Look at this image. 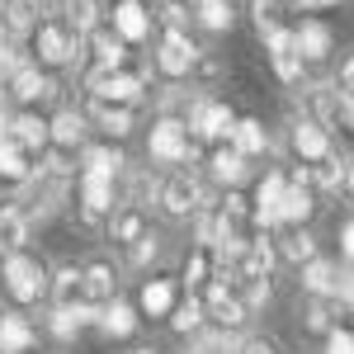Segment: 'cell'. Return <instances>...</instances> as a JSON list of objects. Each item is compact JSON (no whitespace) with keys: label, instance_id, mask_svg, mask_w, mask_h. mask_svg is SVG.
Masks as SVG:
<instances>
[{"label":"cell","instance_id":"obj_1","mask_svg":"<svg viewBox=\"0 0 354 354\" xmlns=\"http://www.w3.org/2000/svg\"><path fill=\"white\" fill-rule=\"evenodd\" d=\"M5 288H10V298L15 302H33L38 293H43V270H38V260H28V255H10L5 260Z\"/></svg>","mask_w":354,"mask_h":354},{"label":"cell","instance_id":"obj_2","mask_svg":"<svg viewBox=\"0 0 354 354\" xmlns=\"http://www.w3.org/2000/svg\"><path fill=\"white\" fill-rule=\"evenodd\" d=\"M265 43H270V62H274V76L279 81H302V57H298V43H293V28H265Z\"/></svg>","mask_w":354,"mask_h":354},{"label":"cell","instance_id":"obj_3","mask_svg":"<svg viewBox=\"0 0 354 354\" xmlns=\"http://www.w3.org/2000/svg\"><path fill=\"white\" fill-rule=\"evenodd\" d=\"M151 156L165 165H180L189 161V133L175 123V118H161L156 128H151Z\"/></svg>","mask_w":354,"mask_h":354},{"label":"cell","instance_id":"obj_4","mask_svg":"<svg viewBox=\"0 0 354 354\" xmlns=\"http://www.w3.org/2000/svg\"><path fill=\"white\" fill-rule=\"evenodd\" d=\"M90 95L95 100H104V104H133L137 95H142V81L137 76H123V71H95L90 76Z\"/></svg>","mask_w":354,"mask_h":354},{"label":"cell","instance_id":"obj_5","mask_svg":"<svg viewBox=\"0 0 354 354\" xmlns=\"http://www.w3.org/2000/svg\"><path fill=\"white\" fill-rule=\"evenodd\" d=\"M203 312H213V322H218V326H241L245 317H250L241 302H236V293H232V283H227V279H218V283L208 288Z\"/></svg>","mask_w":354,"mask_h":354},{"label":"cell","instance_id":"obj_6","mask_svg":"<svg viewBox=\"0 0 354 354\" xmlns=\"http://www.w3.org/2000/svg\"><path fill=\"white\" fill-rule=\"evenodd\" d=\"M198 198H203V189L194 185L189 175H170L161 185V208L170 213V218H185V213H194L198 208Z\"/></svg>","mask_w":354,"mask_h":354},{"label":"cell","instance_id":"obj_7","mask_svg":"<svg viewBox=\"0 0 354 354\" xmlns=\"http://www.w3.org/2000/svg\"><path fill=\"white\" fill-rule=\"evenodd\" d=\"M198 137H232V128H236V118H232V109L227 104H213V100H198L194 104V123H189Z\"/></svg>","mask_w":354,"mask_h":354},{"label":"cell","instance_id":"obj_8","mask_svg":"<svg viewBox=\"0 0 354 354\" xmlns=\"http://www.w3.org/2000/svg\"><path fill=\"white\" fill-rule=\"evenodd\" d=\"M194 57H198V48H194V43L185 38V33H180V28H170V33H165V43H161V57H156V62H161L165 76H185V71L194 66Z\"/></svg>","mask_w":354,"mask_h":354},{"label":"cell","instance_id":"obj_9","mask_svg":"<svg viewBox=\"0 0 354 354\" xmlns=\"http://www.w3.org/2000/svg\"><path fill=\"white\" fill-rule=\"evenodd\" d=\"M293 43H298L302 62H322V57L330 53V28L322 24V19H302V24L293 28Z\"/></svg>","mask_w":354,"mask_h":354},{"label":"cell","instance_id":"obj_10","mask_svg":"<svg viewBox=\"0 0 354 354\" xmlns=\"http://www.w3.org/2000/svg\"><path fill=\"white\" fill-rule=\"evenodd\" d=\"M81 203H85L90 218L109 213V208H113V180H109V175H100V170H85V175H81Z\"/></svg>","mask_w":354,"mask_h":354},{"label":"cell","instance_id":"obj_11","mask_svg":"<svg viewBox=\"0 0 354 354\" xmlns=\"http://www.w3.org/2000/svg\"><path fill=\"white\" fill-rule=\"evenodd\" d=\"M307 170H298V180L293 185H283V203H279V222H307L312 213V189H307Z\"/></svg>","mask_w":354,"mask_h":354},{"label":"cell","instance_id":"obj_12","mask_svg":"<svg viewBox=\"0 0 354 354\" xmlns=\"http://www.w3.org/2000/svg\"><path fill=\"white\" fill-rule=\"evenodd\" d=\"M113 33H118L123 43H137V38H147V33H151V19H147L142 0H123V5L113 10Z\"/></svg>","mask_w":354,"mask_h":354},{"label":"cell","instance_id":"obj_13","mask_svg":"<svg viewBox=\"0 0 354 354\" xmlns=\"http://www.w3.org/2000/svg\"><path fill=\"white\" fill-rule=\"evenodd\" d=\"M33 340H38V335L28 326V317H19V312H5V317H0V354H24Z\"/></svg>","mask_w":354,"mask_h":354},{"label":"cell","instance_id":"obj_14","mask_svg":"<svg viewBox=\"0 0 354 354\" xmlns=\"http://www.w3.org/2000/svg\"><path fill=\"white\" fill-rule=\"evenodd\" d=\"M283 175H265L260 180V189H255V222L260 227H270V222H279V203H283Z\"/></svg>","mask_w":354,"mask_h":354},{"label":"cell","instance_id":"obj_15","mask_svg":"<svg viewBox=\"0 0 354 354\" xmlns=\"http://www.w3.org/2000/svg\"><path fill=\"white\" fill-rule=\"evenodd\" d=\"M302 288L317 293V298L340 293V265H330V260H307V265H302Z\"/></svg>","mask_w":354,"mask_h":354},{"label":"cell","instance_id":"obj_16","mask_svg":"<svg viewBox=\"0 0 354 354\" xmlns=\"http://www.w3.org/2000/svg\"><path fill=\"white\" fill-rule=\"evenodd\" d=\"M232 293H236V302H241L245 312L265 307L270 302V274H236L232 279Z\"/></svg>","mask_w":354,"mask_h":354},{"label":"cell","instance_id":"obj_17","mask_svg":"<svg viewBox=\"0 0 354 354\" xmlns=\"http://www.w3.org/2000/svg\"><path fill=\"white\" fill-rule=\"evenodd\" d=\"M38 57L53 62V66H62V62L76 57V38H71L66 28H43V33H38Z\"/></svg>","mask_w":354,"mask_h":354},{"label":"cell","instance_id":"obj_18","mask_svg":"<svg viewBox=\"0 0 354 354\" xmlns=\"http://www.w3.org/2000/svg\"><path fill=\"white\" fill-rule=\"evenodd\" d=\"M293 147L302 151V161H322V156H330V137L322 123H298L293 128Z\"/></svg>","mask_w":354,"mask_h":354},{"label":"cell","instance_id":"obj_19","mask_svg":"<svg viewBox=\"0 0 354 354\" xmlns=\"http://www.w3.org/2000/svg\"><path fill=\"white\" fill-rule=\"evenodd\" d=\"M10 90L19 95V100H43V95H53V81L38 71V66H15V76H10Z\"/></svg>","mask_w":354,"mask_h":354},{"label":"cell","instance_id":"obj_20","mask_svg":"<svg viewBox=\"0 0 354 354\" xmlns=\"http://www.w3.org/2000/svg\"><path fill=\"white\" fill-rule=\"evenodd\" d=\"M48 123L43 118H33V113H19V118H10V142L15 147H24V151H33V147H43L48 142Z\"/></svg>","mask_w":354,"mask_h":354},{"label":"cell","instance_id":"obj_21","mask_svg":"<svg viewBox=\"0 0 354 354\" xmlns=\"http://www.w3.org/2000/svg\"><path fill=\"white\" fill-rule=\"evenodd\" d=\"M90 48H95V57H100V66H104V71H118V62L128 57V43H123L113 28H100V33H90Z\"/></svg>","mask_w":354,"mask_h":354},{"label":"cell","instance_id":"obj_22","mask_svg":"<svg viewBox=\"0 0 354 354\" xmlns=\"http://www.w3.org/2000/svg\"><path fill=\"white\" fill-rule=\"evenodd\" d=\"M81 298H85V307L113 298V270L109 265H90V270L81 274Z\"/></svg>","mask_w":354,"mask_h":354},{"label":"cell","instance_id":"obj_23","mask_svg":"<svg viewBox=\"0 0 354 354\" xmlns=\"http://www.w3.org/2000/svg\"><path fill=\"white\" fill-rule=\"evenodd\" d=\"M232 151H241V156L265 151V123H260V118H236V128H232Z\"/></svg>","mask_w":354,"mask_h":354},{"label":"cell","instance_id":"obj_24","mask_svg":"<svg viewBox=\"0 0 354 354\" xmlns=\"http://www.w3.org/2000/svg\"><path fill=\"white\" fill-rule=\"evenodd\" d=\"M90 113H95V123H100L109 137L133 133V113L123 109V104H104V100H95V104H90Z\"/></svg>","mask_w":354,"mask_h":354},{"label":"cell","instance_id":"obj_25","mask_svg":"<svg viewBox=\"0 0 354 354\" xmlns=\"http://www.w3.org/2000/svg\"><path fill=\"white\" fill-rule=\"evenodd\" d=\"M95 322H100V330H104V335H133V330H137V312L128 307V302H109Z\"/></svg>","mask_w":354,"mask_h":354},{"label":"cell","instance_id":"obj_26","mask_svg":"<svg viewBox=\"0 0 354 354\" xmlns=\"http://www.w3.org/2000/svg\"><path fill=\"white\" fill-rule=\"evenodd\" d=\"M175 307V283L170 279H151L147 288H142V312L147 317H165Z\"/></svg>","mask_w":354,"mask_h":354},{"label":"cell","instance_id":"obj_27","mask_svg":"<svg viewBox=\"0 0 354 354\" xmlns=\"http://www.w3.org/2000/svg\"><path fill=\"white\" fill-rule=\"evenodd\" d=\"M24 241H28L24 208H0V245H5V250H19Z\"/></svg>","mask_w":354,"mask_h":354},{"label":"cell","instance_id":"obj_28","mask_svg":"<svg viewBox=\"0 0 354 354\" xmlns=\"http://www.w3.org/2000/svg\"><path fill=\"white\" fill-rule=\"evenodd\" d=\"M95 322V312L85 307V302H76V307H57V317H53V335H62V340H71L81 326H90Z\"/></svg>","mask_w":354,"mask_h":354},{"label":"cell","instance_id":"obj_29","mask_svg":"<svg viewBox=\"0 0 354 354\" xmlns=\"http://www.w3.org/2000/svg\"><path fill=\"white\" fill-rule=\"evenodd\" d=\"M48 133H53V142H62V147H76L85 137V118L76 109H62L53 123H48Z\"/></svg>","mask_w":354,"mask_h":354},{"label":"cell","instance_id":"obj_30","mask_svg":"<svg viewBox=\"0 0 354 354\" xmlns=\"http://www.w3.org/2000/svg\"><path fill=\"white\" fill-rule=\"evenodd\" d=\"M28 156H24V147H15V142H0V175L5 180H28Z\"/></svg>","mask_w":354,"mask_h":354},{"label":"cell","instance_id":"obj_31","mask_svg":"<svg viewBox=\"0 0 354 354\" xmlns=\"http://www.w3.org/2000/svg\"><path fill=\"white\" fill-rule=\"evenodd\" d=\"M213 175H218L222 185H236V180L245 175V156L232 151V147H227V151H213Z\"/></svg>","mask_w":354,"mask_h":354},{"label":"cell","instance_id":"obj_32","mask_svg":"<svg viewBox=\"0 0 354 354\" xmlns=\"http://www.w3.org/2000/svg\"><path fill=\"white\" fill-rule=\"evenodd\" d=\"M62 15L76 33H90L95 28V0H62Z\"/></svg>","mask_w":354,"mask_h":354},{"label":"cell","instance_id":"obj_33","mask_svg":"<svg viewBox=\"0 0 354 354\" xmlns=\"http://www.w3.org/2000/svg\"><path fill=\"white\" fill-rule=\"evenodd\" d=\"M53 298H57V307H76V302H85L81 298V274L62 270V274H57V283H53Z\"/></svg>","mask_w":354,"mask_h":354},{"label":"cell","instance_id":"obj_34","mask_svg":"<svg viewBox=\"0 0 354 354\" xmlns=\"http://www.w3.org/2000/svg\"><path fill=\"white\" fill-rule=\"evenodd\" d=\"M85 170H100V175H118V170H123V156H118V151H113V147H90V151H85Z\"/></svg>","mask_w":354,"mask_h":354},{"label":"cell","instance_id":"obj_35","mask_svg":"<svg viewBox=\"0 0 354 354\" xmlns=\"http://www.w3.org/2000/svg\"><path fill=\"white\" fill-rule=\"evenodd\" d=\"M198 19L222 33V28H232V5L227 0H198Z\"/></svg>","mask_w":354,"mask_h":354},{"label":"cell","instance_id":"obj_36","mask_svg":"<svg viewBox=\"0 0 354 354\" xmlns=\"http://www.w3.org/2000/svg\"><path fill=\"white\" fill-rule=\"evenodd\" d=\"M198 322H203V302H198V298L180 302V307H170V326H175V330H194Z\"/></svg>","mask_w":354,"mask_h":354},{"label":"cell","instance_id":"obj_37","mask_svg":"<svg viewBox=\"0 0 354 354\" xmlns=\"http://www.w3.org/2000/svg\"><path fill=\"white\" fill-rule=\"evenodd\" d=\"M113 236H118V241H142V236H147V222H142V213H123V218L113 222Z\"/></svg>","mask_w":354,"mask_h":354},{"label":"cell","instance_id":"obj_38","mask_svg":"<svg viewBox=\"0 0 354 354\" xmlns=\"http://www.w3.org/2000/svg\"><path fill=\"white\" fill-rule=\"evenodd\" d=\"M307 175H312V180H317L322 189H335V185H340V161H335V156H322V161L312 165Z\"/></svg>","mask_w":354,"mask_h":354},{"label":"cell","instance_id":"obj_39","mask_svg":"<svg viewBox=\"0 0 354 354\" xmlns=\"http://www.w3.org/2000/svg\"><path fill=\"white\" fill-rule=\"evenodd\" d=\"M283 255H288V260H317V241H312L307 232H293V236L283 241Z\"/></svg>","mask_w":354,"mask_h":354},{"label":"cell","instance_id":"obj_40","mask_svg":"<svg viewBox=\"0 0 354 354\" xmlns=\"http://www.w3.org/2000/svg\"><path fill=\"white\" fill-rule=\"evenodd\" d=\"M208 274H213V260H208V250L189 255V265H185V279H189V283H203Z\"/></svg>","mask_w":354,"mask_h":354},{"label":"cell","instance_id":"obj_41","mask_svg":"<svg viewBox=\"0 0 354 354\" xmlns=\"http://www.w3.org/2000/svg\"><path fill=\"white\" fill-rule=\"evenodd\" d=\"M250 10H255V24H260V33L279 24V0H255Z\"/></svg>","mask_w":354,"mask_h":354},{"label":"cell","instance_id":"obj_42","mask_svg":"<svg viewBox=\"0 0 354 354\" xmlns=\"http://www.w3.org/2000/svg\"><path fill=\"white\" fill-rule=\"evenodd\" d=\"M326 354H354V330H330L326 335Z\"/></svg>","mask_w":354,"mask_h":354},{"label":"cell","instance_id":"obj_43","mask_svg":"<svg viewBox=\"0 0 354 354\" xmlns=\"http://www.w3.org/2000/svg\"><path fill=\"white\" fill-rule=\"evenodd\" d=\"M15 66H19V62H15V53H0V95L10 90V76H15Z\"/></svg>","mask_w":354,"mask_h":354},{"label":"cell","instance_id":"obj_44","mask_svg":"<svg viewBox=\"0 0 354 354\" xmlns=\"http://www.w3.org/2000/svg\"><path fill=\"white\" fill-rule=\"evenodd\" d=\"M307 326H312V330H326V326H330V312H326V302H317V307L307 312Z\"/></svg>","mask_w":354,"mask_h":354},{"label":"cell","instance_id":"obj_45","mask_svg":"<svg viewBox=\"0 0 354 354\" xmlns=\"http://www.w3.org/2000/svg\"><path fill=\"white\" fill-rule=\"evenodd\" d=\"M340 255H345V260H354V218L340 227Z\"/></svg>","mask_w":354,"mask_h":354},{"label":"cell","instance_id":"obj_46","mask_svg":"<svg viewBox=\"0 0 354 354\" xmlns=\"http://www.w3.org/2000/svg\"><path fill=\"white\" fill-rule=\"evenodd\" d=\"M340 90H345V95H354V57L345 62V71H340Z\"/></svg>","mask_w":354,"mask_h":354},{"label":"cell","instance_id":"obj_47","mask_svg":"<svg viewBox=\"0 0 354 354\" xmlns=\"http://www.w3.org/2000/svg\"><path fill=\"white\" fill-rule=\"evenodd\" d=\"M340 118L354 128V95H340Z\"/></svg>","mask_w":354,"mask_h":354},{"label":"cell","instance_id":"obj_48","mask_svg":"<svg viewBox=\"0 0 354 354\" xmlns=\"http://www.w3.org/2000/svg\"><path fill=\"white\" fill-rule=\"evenodd\" d=\"M241 354H274L265 340H250V345H241Z\"/></svg>","mask_w":354,"mask_h":354},{"label":"cell","instance_id":"obj_49","mask_svg":"<svg viewBox=\"0 0 354 354\" xmlns=\"http://www.w3.org/2000/svg\"><path fill=\"white\" fill-rule=\"evenodd\" d=\"M0 142H10V118L0 113Z\"/></svg>","mask_w":354,"mask_h":354},{"label":"cell","instance_id":"obj_50","mask_svg":"<svg viewBox=\"0 0 354 354\" xmlns=\"http://www.w3.org/2000/svg\"><path fill=\"white\" fill-rule=\"evenodd\" d=\"M298 5H307V10H322V5H335V0H298Z\"/></svg>","mask_w":354,"mask_h":354},{"label":"cell","instance_id":"obj_51","mask_svg":"<svg viewBox=\"0 0 354 354\" xmlns=\"http://www.w3.org/2000/svg\"><path fill=\"white\" fill-rule=\"evenodd\" d=\"M345 185H350V194H354V161H350V175H345Z\"/></svg>","mask_w":354,"mask_h":354},{"label":"cell","instance_id":"obj_52","mask_svg":"<svg viewBox=\"0 0 354 354\" xmlns=\"http://www.w3.org/2000/svg\"><path fill=\"white\" fill-rule=\"evenodd\" d=\"M142 354H147V350H142Z\"/></svg>","mask_w":354,"mask_h":354}]
</instances>
